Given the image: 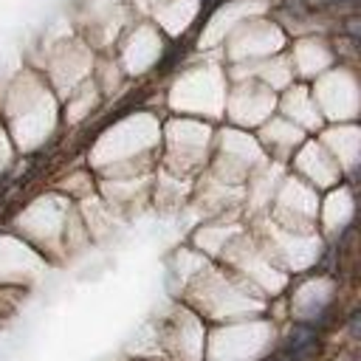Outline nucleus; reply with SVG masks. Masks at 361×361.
Instances as JSON below:
<instances>
[{"instance_id":"f257e3e1","label":"nucleus","mask_w":361,"mask_h":361,"mask_svg":"<svg viewBox=\"0 0 361 361\" xmlns=\"http://www.w3.org/2000/svg\"><path fill=\"white\" fill-rule=\"evenodd\" d=\"M333 3H355V0H333Z\"/></svg>"}]
</instances>
